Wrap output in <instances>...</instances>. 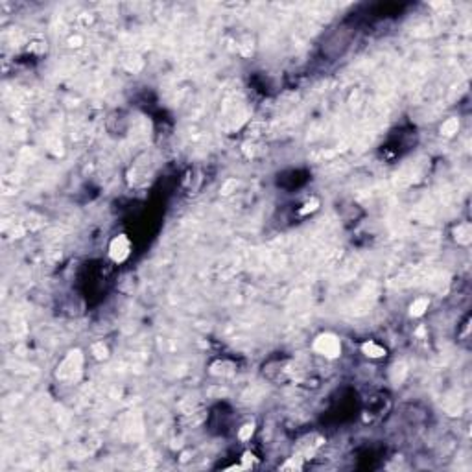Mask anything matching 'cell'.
Segmentation results:
<instances>
[{
	"label": "cell",
	"mask_w": 472,
	"mask_h": 472,
	"mask_svg": "<svg viewBox=\"0 0 472 472\" xmlns=\"http://www.w3.org/2000/svg\"><path fill=\"white\" fill-rule=\"evenodd\" d=\"M81 367H83V354L80 349H74L66 354L61 360V363L57 365V378L66 384H74L81 376Z\"/></svg>",
	"instance_id": "cell-1"
},
{
	"label": "cell",
	"mask_w": 472,
	"mask_h": 472,
	"mask_svg": "<svg viewBox=\"0 0 472 472\" xmlns=\"http://www.w3.org/2000/svg\"><path fill=\"white\" fill-rule=\"evenodd\" d=\"M312 347H314V351L317 352V354H321V356L328 358V360L340 358V356H342V351H343L342 340L332 332L319 334V336L314 340V345H312Z\"/></svg>",
	"instance_id": "cell-2"
},
{
	"label": "cell",
	"mask_w": 472,
	"mask_h": 472,
	"mask_svg": "<svg viewBox=\"0 0 472 472\" xmlns=\"http://www.w3.org/2000/svg\"><path fill=\"white\" fill-rule=\"evenodd\" d=\"M109 259L114 262V264H122L126 260L130 259L131 255V240L128 238V234H118L114 236L109 244Z\"/></svg>",
	"instance_id": "cell-3"
},
{
	"label": "cell",
	"mask_w": 472,
	"mask_h": 472,
	"mask_svg": "<svg viewBox=\"0 0 472 472\" xmlns=\"http://www.w3.org/2000/svg\"><path fill=\"white\" fill-rule=\"evenodd\" d=\"M361 352L367 356V358H373V360H378V358H384L388 351L384 345L376 343L374 340H367V342L361 343Z\"/></svg>",
	"instance_id": "cell-4"
},
{
	"label": "cell",
	"mask_w": 472,
	"mask_h": 472,
	"mask_svg": "<svg viewBox=\"0 0 472 472\" xmlns=\"http://www.w3.org/2000/svg\"><path fill=\"white\" fill-rule=\"evenodd\" d=\"M428 306H430V299L428 297H417L415 301L409 305V315L411 317H423L426 314V310H428Z\"/></svg>",
	"instance_id": "cell-5"
},
{
	"label": "cell",
	"mask_w": 472,
	"mask_h": 472,
	"mask_svg": "<svg viewBox=\"0 0 472 472\" xmlns=\"http://www.w3.org/2000/svg\"><path fill=\"white\" fill-rule=\"evenodd\" d=\"M454 234H456V242L461 244V245H469L472 240V229L469 223H459V225L456 227Z\"/></svg>",
	"instance_id": "cell-6"
},
{
	"label": "cell",
	"mask_w": 472,
	"mask_h": 472,
	"mask_svg": "<svg viewBox=\"0 0 472 472\" xmlns=\"http://www.w3.org/2000/svg\"><path fill=\"white\" fill-rule=\"evenodd\" d=\"M211 373L216 374V376H231L232 373H234V365L227 360L214 361L212 365H211Z\"/></svg>",
	"instance_id": "cell-7"
},
{
	"label": "cell",
	"mask_w": 472,
	"mask_h": 472,
	"mask_svg": "<svg viewBox=\"0 0 472 472\" xmlns=\"http://www.w3.org/2000/svg\"><path fill=\"white\" fill-rule=\"evenodd\" d=\"M441 135L443 137H454L457 131H459V120L452 116V118H446V120L441 124Z\"/></svg>",
	"instance_id": "cell-8"
},
{
	"label": "cell",
	"mask_w": 472,
	"mask_h": 472,
	"mask_svg": "<svg viewBox=\"0 0 472 472\" xmlns=\"http://www.w3.org/2000/svg\"><path fill=\"white\" fill-rule=\"evenodd\" d=\"M91 354H93L96 360H107L109 358V347L103 342H94L91 345Z\"/></svg>",
	"instance_id": "cell-9"
},
{
	"label": "cell",
	"mask_w": 472,
	"mask_h": 472,
	"mask_svg": "<svg viewBox=\"0 0 472 472\" xmlns=\"http://www.w3.org/2000/svg\"><path fill=\"white\" fill-rule=\"evenodd\" d=\"M406 374H407V369L402 361L393 365V369H391V380H393V384H397V386L398 384H402L404 378H406Z\"/></svg>",
	"instance_id": "cell-10"
},
{
	"label": "cell",
	"mask_w": 472,
	"mask_h": 472,
	"mask_svg": "<svg viewBox=\"0 0 472 472\" xmlns=\"http://www.w3.org/2000/svg\"><path fill=\"white\" fill-rule=\"evenodd\" d=\"M253 434H255V424L253 423H247V424H244L238 430V439L240 441H249L251 437H253Z\"/></svg>",
	"instance_id": "cell-11"
},
{
	"label": "cell",
	"mask_w": 472,
	"mask_h": 472,
	"mask_svg": "<svg viewBox=\"0 0 472 472\" xmlns=\"http://www.w3.org/2000/svg\"><path fill=\"white\" fill-rule=\"evenodd\" d=\"M301 457H292V459H288V463H284L280 469L282 471H288V469H293V471H301L303 469V465H301V461H299Z\"/></svg>",
	"instance_id": "cell-12"
},
{
	"label": "cell",
	"mask_w": 472,
	"mask_h": 472,
	"mask_svg": "<svg viewBox=\"0 0 472 472\" xmlns=\"http://www.w3.org/2000/svg\"><path fill=\"white\" fill-rule=\"evenodd\" d=\"M255 461H257V459H255V456H253L251 452H245L244 456H242V463H244V465H242V469H251V467L255 465Z\"/></svg>",
	"instance_id": "cell-13"
},
{
	"label": "cell",
	"mask_w": 472,
	"mask_h": 472,
	"mask_svg": "<svg viewBox=\"0 0 472 472\" xmlns=\"http://www.w3.org/2000/svg\"><path fill=\"white\" fill-rule=\"evenodd\" d=\"M317 199H312V201H306L305 203V209H301V214H308V212H314L315 209H317Z\"/></svg>",
	"instance_id": "cell-14"
},
{
	"label": "cell",
	"mask_w": 472,
	"mask_h": 472,
	"mask_svg": "<svg viewBox=\"0 0 472 472\" xmlns=\"http://www.w3.org/2000/svg\"><path fill=\"white\" fill-rule=\"evenodd\" d=\"M238 186V183H236V179H231V181H227L225 185L222 186V194H231L232 188H236Z\"/></svg>",
	"instance_id": "cell-15"
},
{
	"label": "cell",
	"mask_w": 472,
	"mask_h": 472,
	"mask_svg": "<svg viewBox=\"0 0 472 472\" xmlns=\"http://www.w3.org/2000/svg\"><path fill=\"white\" fill-rule=\"evenodd\" d=\"M70 47H80V43H81V37H70Z\"/></svg>",
	"instance_id": "cell-16"
}]
</instances>
